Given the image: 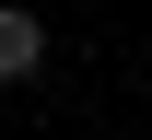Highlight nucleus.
Here are the masks:
<instances>
[{"label":"nucleus","mask_w":152,"mask_h":140,"mask_svg":"<svg viewBox=\"0 0 152 140\" xmlns=\"http://www.w3.org/2000/svg\"><path fill=\"white\" fill-rule=\"evenodd\" d=\"M35 70H47V23L0 0V82H35Z\"/></svg>","instance_id":"nucleus-1"}]
</instances>
